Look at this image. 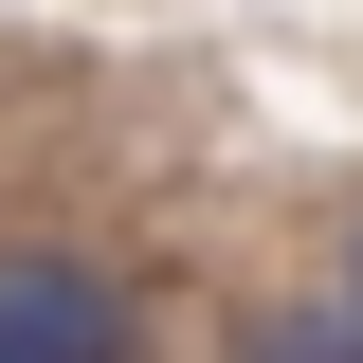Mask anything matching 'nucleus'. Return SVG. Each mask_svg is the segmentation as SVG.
Listing matches in <instances>:
<instances>
[{"mask_svg": "<svg viewBox=\"0 0 363 363\" xmlns=\"http://www.w3.org/2000/svg\"><path fill=\"white\" fill-rule=\"evenodd\" d=\"M236 363H363V309H255Z\"/></svg>", "mask_w": 363, "mask_h": 363, "instance_id": "obj_2", "label": "nucleus"}, {"mask_svg": "<svg viewBox=\"0 0 363 363\" xmlns=\"http://www.w3.org/2000/svg\"><path fill=\"white\" fill-rule=\"evenodd\" d=\"M0 363H128V291L73 255H0Z\"/></svg>", "mask_w": 363, "mask_h": 363, "instance_id": "obj_1", "label": "nucleus"}]
</instances>
